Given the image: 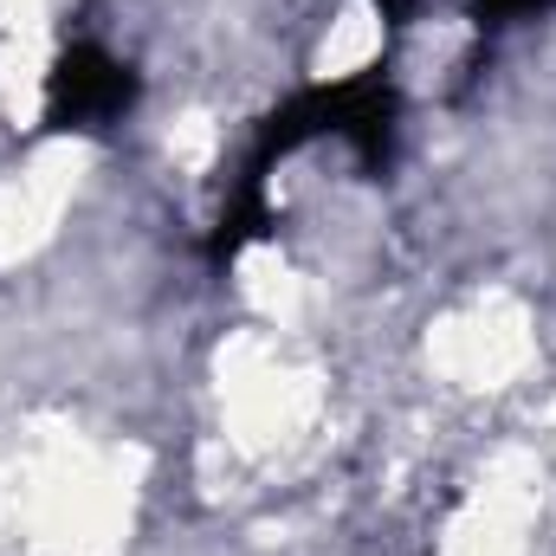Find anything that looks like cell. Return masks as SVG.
<instances>
[{
    "instance_id": "obj_2",
    "label": "cell",
    "mask_w": 556,
    "mask_h": 556,
    "mask_svg": "<svg viewBox=\"0 0 556 556\" xmlns=\"http://www.w3.org/2000/svg\"><path fill=\"white\" fill-rule=\"evenodd\" d=\"M498 7H544V0H498Z\"/></svg>"
},
{
    "instance_id": "obj_1",
    "label": "cell",
    "mask_w": 556,
    "mask_h": 556,
    "mask_svg": "<svg viewBox=\"0 0 556 556\" xmlns=\"http://www.w3.org/2000/svg\"><path fill=\"white\" fill-rule=\"evenodd\" d=\"M124 104H130V72L104 52H72L52 78V124H65V130L117 117Z\"/></svg>"
}]
</instances>
